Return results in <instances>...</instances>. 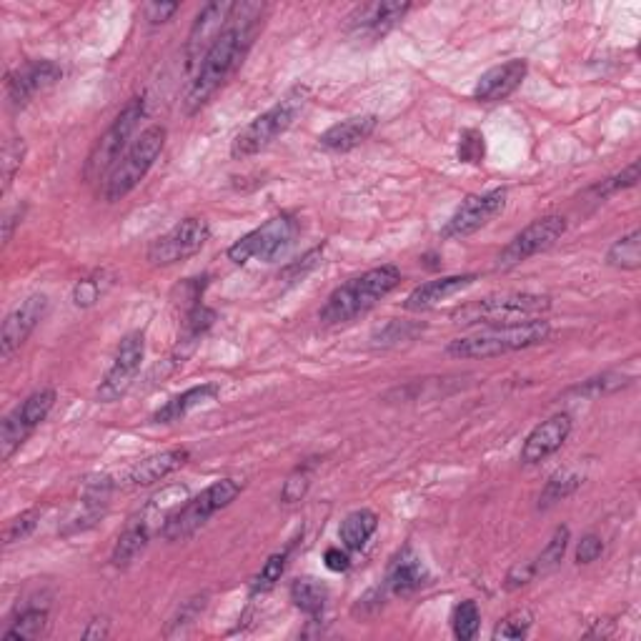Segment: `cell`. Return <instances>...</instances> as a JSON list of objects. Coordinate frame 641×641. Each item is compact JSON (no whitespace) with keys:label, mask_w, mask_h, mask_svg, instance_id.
Wrapping results in <instances>:
<instances>
[{"label":"cell","mask_w":641,"mask_h":641,"mask_svg":"<svg viewBox=\"0 0 641 641\" xmlns=\"http://www.w3.org/2000/svg\"><path fill=\"white\" fill-rule=\"evenodd\" d=\"M46 626H48V611L38 609V606H31V609H23L21 614L11 621V626L3 631V636H6V639L31 641L46 634Z\"/></svg>","instance_id":"4dcf8cb0"},{"label":"cell","mask_w":641,"mask_h":641,"mask_svg":"<svg viewBox=\"0 0 641 641\" xmlns=\"http://www.w3.org/2000/svg\"><path fill=\"white\" fill-rule=\"evenodd\" d=\"M288 554H291V551L283 549L278 551V554L268 556V561L261 566V571L253 576L251 594H266V591H271L273 586L281 581L283 571H286V564H288Z\"/></svg>","instance_id":"e575fe53"},{"label":"cell","mask_w":641,"mask_h":641,"mask_svg":"<svg viewBox=\"0 0 641 641\" xmlns=\"http://www.w3.org/2000/svg\"><path fill=\"white\" fill-rule=\"evenodd\" d=\"M61 76V66L53 61H31L23 68H16V71L8 76L6 83L8 103H11L13 108L28 106L38 93L46 91V88L53 86L56 81H61Z\"/></svg>","instance_id":"ac0fdd59"},{"label":"cell","mask_w":641,"mask_h":641,"mask_svg":"<svg viewBox=\"0 0 641 641\" xmlns=\"http://www.w3.org/2000/svg\"><path fill=\"white\" fill-rule=\"evenodd\" d=\"M213 321H216V311L203 306V303H196V306L188 311L186 321H183V336H181V346H186L188 354H191L193 346L203 339V334L211 329Z\"/></svg>","instance_id":"1f68e13d"},{"label":"cell","mask_w":641,"mask_h":641,"mask_svg":"<svg viewBox=\"0 0 641 641\" xmlns=\"http://www.w3.org/2000/svg\"><path fill=\"white\" fill-rule=\"evenodd\" d=\"M206 601H208V594H196V596H193V599L183 601L181 609H178L176 616H173V619H171V626H168L166 634L171 636L173 631L178 629V626H181V629H183V626L193 624V621H196L198 616H201V611L206 609Z\"/></svg>","instance_id":"7bdbcfd3"},{"label":"cell","mask_w":641,"mask_h":641,"mask_svg":"<svg viewBox=\"0 0 641 641\" xmlns=\"http://www.w3.org/2000/svg\"><path fill=\"white\" fill-rule=\"evenodd\" d=\"M98 298H101V283L96 278H81L73 286V303L78 308H91Z\"/></svg>","instance_id":"f6af8a7d"},{"label":"cell","mask_w":641,"mask_h":641,"mask_svg":"<svg viewBox=\"0 0 641 641\" xmlns=\"http://www.w3.org/2000/svg\"><path fill=\"white\" fill-rule=\"evenodd\" d=\"M324 561H326V569H331V571H346L351 566L349 551H341L339 546H331V549H326Z\"/></svg>","instance_id":"816d5d0a"},{"label":"cell","mask_w":641,"mask_h":641,"mask_svg":"<svg viewBox=\"0 0 641 641\" xmlns=\"http://www.w3.org/2000/svg\"><path fill=\"white\" fill-rule=\"evenodd\" d=\"M318 258H321V248H313V251H308L306 256L301 258V263H293V266H288L286 271H283V276H291L293 281H298V276H306L311 268L318 266Z\"/></svg>","instance_id":"c3c4849f"},{"label":"cell","mask_w":641,"mask_h":641,"mask_svg":"<svg viewBox=\"0 0 641 641\" xmlns=\"http://www.w3.org/2000/svg\"><path fill=\"white\" fill-rule=\"evenodd\" d=\"M26 141L18 136L8 138L6 146H3V193L11 188L13 178H16V173L21 171L23 161H26Z\"/></svg>","instance_id":"74e56055"},{"label":"cell","mask_w":641,"mask_h":641,"mask_svg":"<svg viewBox=\"0 0 641 641\" xmlns=\"http://www.w3.org/2000/svg\"><path fill=\"white\" fill-rule=\"evenodd\" d=\"M143 356H146V336H143V331H131V334L123 336L116 356H113L111 369L106 371L96 391L98 401L113 404V401L123 399L133 386V381H136L138 371H141Z\"/></svg>","instance_id":"4fadbf2b"},{"label":"cell","mask_w":641,"mask_h":641,"mask_svg":"<svg viewBox=\"0 0 641 641\" xmlns=\"http://www.w3.org/2000/svg\"><path fill=\"white\" fill-rule=\"evenodd\" d=\"M208 238H211V226H208L206 218H183L171 231L158 236L148 246L146 258L151 261V266H176V263H183L191 256H196L206 246Z\"/></svg>","instance_id":"8fae6325"},{"label":"cell","mask_w":641,"mask_h":641,"mask_svg":"<svg viewBox=\"0 0 641 641\" xmlns=\"http://www.w3.org/2000/svg\"><path fill=\"white\" fill-rule=\"evenodd\" d=\"M636 183H639V161H631L621 173H616V176H611V178H606V181L591 186L589 196L594 198V201H606V198L614 196V193H619V191H624V188H634Z\"/></svg>","instance_id":"836d02e7"},{"label":"cell","mask_w":641,"mask_h":641,"mask_svg":"<svg viewBox=\"0 0 641 641\" xmlns=\"http://www.w3.org/2000/svg\"><path fill=\"white\" fill-rule=\"evenodd\" d=\"M111 491H113V484L108 476H96V479H91L86 484V489H83V516L78 521H81V529L83 526H91L96 524L98 519H101L103 514H106L108 509V501H111Z\"/></svg>","instance_id":"83f0119b"},{"label":"cell","mask_w":641,"mask_h":641,"mask_svg":"<svg viewBox=\"0 0 641 641\" xmlns=\"http://www.w3.org/2000/svg\"><path fill=\"white\" fill-rule=\"evenodd\" d=\"M146 116V101L143 98H131V101L123 106V111L113 118L111 126L106 128L101 138L93 143L91 153L86 158V166H83V178L88 183L106 181L108 173L116 168V163L121 161L123 153L128 151V141H131L133 131L138 128V121Z\"/></svg>","instance_id":"ba28073f"},{"label":"cell","mask_w":641,"mask_h":641,"mask_svg":"<svg viewBox=\"0 0 641 641\" xmlns=\"http://www.w3.org/2000/svg\"><path fill=\"white\" fill-rule=\"evenodd\" d=\"M481 614L476 601H461L454 609V616H451V626H454V636L461 641H471L476 634H479Z\"/></svg>","instance_id":"8d00e7d4"},{"label":"cell","mask_w":641,"mask_h":641,"mask_svg":"<svg viewBox=\"0 0 641 641\" xmlns=\"http://www.w3.org/2000/svg\"><path fill=\"white\" fill-rule=\"evenodd\" d=\"M526 73H529V66H526V61H519V58L501 63V66L489 68V71L476 81L474 98L479 103L506 101V98H509L511 93L524 83Z\"/></svg>","instance_id":"ffe728a7"},{"label":"cell","mask_w":641,"mask_h":641,"mask_svg":"<svg viewBox=\"0 0 641 641\" xmlns=\"http://www.w3.org/2000/svg\"><path fill=\"white\" fill-rule=\"evenodd\" d=\"M236 3H228V0H218V3H208L201 13L193 21L191 33H188L186 43V71L196 73L198 66H201L203 56L208 53V48L213 46L221 31L226 28L228 18H231Z\"/></svg>","instance_id":"e0dca14e"},{"label":"cell","mask_w":641,"mask_h":641,"mask_svg":"<svg viewBox=\"0 0 641 641\" xmlns=\"http://www.w3.org/2000/svg\"><path fill=\"white\" fill-rule=\"evenodd\" d=\"M566 233V218L556 216V213H549V216H541L536 221H531L524 231L516 233L501 253L496 256V268L501 271H509V268L521 266L524 261H529L536 253L546 251V248L554 246L561 236Z\"/></svg>","instance_id":"7c38bea8"},{"label":"cell","mask_w":641,"mask_h":641,"mask_svg":"<svg viewBox=\"0 0 641 641\" xmlns=\"http://www.w3.org/2000/svg\"><path fill=\"white\" fill-rule=\"evenodd\" d=\"M238 494H241V484H238L236 479L213 481L208 489H203L201 494L188 499L186 504L178 506V509L168 516L166 524L161 526V536L166 541H171V544L173 541H186L188 536L196 534L201 526H206L211 516H216L218 511L231 506Z\"/></svg>","instance_id":"52a82bcc"},{"label":"cell","mask_w":641,"mask_h":641,"mask_svg":"<svg viewBox=\"0 0 641 641\" xmlns=\"http://www.w3.org/2000/svg\"><path fill=\"white\" fill-rule=\"evenodd\" d=\"M411 11V3H399V0H384V3H366L359 6L349 16V26H346V36L354 41H369L376 43L394 31L406 13Z\"/></svg>","instance_id":"9a60e30c"},{"label":"cell","mask_w":641,"mask_h":641,"mask_svg":"<svg viewBox=\"0 0 641 641\" xmlns=\"http://www.w3.org/2000/svg\"><path fill=\"white\" fill-rule=\"evenodd\" d=\"M178 8H181L178 3H148L146 18L153 23V26H158V23H166Z\"/></svg>","instance_id":"681fc988"},{"label":"cell","mask_w":641,"mask_h":641,"mask_svg":"<svg viewBox=\"0 0 641 641\" xmlns=\"http://www.w3.org/2000/svg\"><path fill=\"white\" fill-rule=\"evenodd\" d=\"M291 601L296 609L303 611V614L318 616L326 609L329 589H326L321 581L311 579V576H303V579H296L291 584Z\"/></svg>","instance_id":"f1b7e54d"},{"label":"cell","mask_w":641,"mask_h":641,"mask_svg":"<svg viewBox=\"0 0 641 641\" xmlns=\"http://www.w3.org/2000/svg\"><path fill=\"white\" fill-rule=\"evenodd\" d=\"M479 281L476 273H461V276H441L434 278V281H426L421 286H416L414 291L406 296L404 308L406 311H426V308H434L436 303L446 301V298L456 296L464 288L474 286Z\"/></svg>","instance_id":"7402d4cb"},{"label":"cell","mask_w":641,"mask_h":641,"mask_svg":"<svg viewBox=\"0 0 641 641\" xmlns=\"http://www.w3.org/2000/svg\"><path fill=\"white\" fill-rule=\"evenodd\" d=\"M459 158L464 163L484 161V136L479 131H466L459 141Z\"/></svg>","instance_id":"ee69618b"},{"label":"cell","mask_w":641,"mask_h":641,"mask_svg":"<svg viewBox=\"0 0 641 641\" xmlns=\"http://www.w3.org/2000/svg\"><path fill=\"white\" fill-rule=\"evenodd\" d=\"M571 434V416L569 414H554L546 421H541L529 436H526L524 446H521V461L529 466L541 464L549 459L551 454L566 444Z\"/></svg>","instance_id":"d6986e66"},{"label":"cell","mask_w":641,"mask_h":641,"mask_svg":"<svg viewBox=\"0 0 641 641\" xmlns=\"http://www.w3.org/2000/svg\"><path fill=\"white\" fill-rule=\"evenodd\" d=\"M531 624H534V616L529 614L526 609H516L511 611L509 616H504V619L496 624L494 629V639H524L526 634H529Z\"/></svg>","instance_id":"f35d334b"},{"label":"cell","mask_w":641,"mask_h":641,"mask_svg":"<svg viewBox=\"0 0 641 641\" xmlns=\"http://www.w3.org/2000/svg\"><path fill=\"white\" fill-rule=\"evenodd\" d=\"M579 486H581V476L569 474V471H559V474H554L549 481H546L544 491H541L539 496V509H549V506L559 504V501H564L566 496L574 494Z\"/></svg>","instance_id":"d6a6232c"},{"label":"cell","mask_w":641,"mask_h":641,"mask_svg":"<svg viewBox=\"0 0 641 641\" xmlns=\"http://www.w3.org/2000/svg\"><path fill=\"white\" fill-rule=\"evenodd\" d=\"M188 449H171L161 451V454H153L148 459L138 461L131 471H128L126 481L131 486H151L156 481H163L166 476H171L173 471L181 469L188 461Z\"/></svg>","instance_id":"cb8c5ba5"},{"label":"cell","mask_w":641,"mask_h":641,"mask_svg":"<svg viewBox=\"0 0 641 641\" xmlns=\"http://www.w3.org/2000/svg\"><path fill=\"white\" fill-rule=\"evenodd\" d=\"M41 514H43L41 509H26L18 516H13V519L6 524V531H3V544L11 546L16 544V541L31 536L33 529L38 526V521H41Z\"/></svg>","instance_id":"ab89813d"},{"label":"cell","mask_w":641,"mask_h":641,"mask_svg":"<svg viewBox=\"0 0 641 641\" xmlns=\"http://www.w3.org/2000/svg\"><path fill=\"white\" fill-rule=\"evenodd\" d=\"M399 283L401 271L394 263H386V266L371 268V271L361 273V276L349 278V281L331 291V296L326 298V303L318 311V321L326 326L349 324L354 318L371 311Z\"/></svg>","instance_id":"7a4b0ae2"},{"label":"cell","mask_w":641,"mask_h":641,"mask_svg":"<svg viewBox=\"0 0 641 641\" xmlns=\"http://www.w3.org/2000/svg\"><path fill=\"white\" fill-rule=\"evenodd\" d=\"M298 231H301V221L293 213H278V216L268 218L263 226L253 228L251 233L238 238L231 248H228V261L236 266H243L248 261H276L281 253L296 241Z\"/></svg>","instance_id":"9c48e42d"},{"label":"cell","mask_w":641,"mask_h":641,"mask_svg":"<svg viewBox=\"0 0 641 641\" xmlns=\"http://www.w3.org/2000/svg\"><path fill=\"white\" fill-rule=\"evenodd\" d=\"M376 123L379 121H376V116H371V113H366V116L346 118V121L334 123L326 133H321L318 146L331 153L354 151L356 146H361V143L376 131Z\"/></svg>","instance_id":"603a6c76"},{"label":"cell","mask_w":641,"mask_h":641,"mask_svg":"<svg viewBox=\"0 0 641 641\" xmlns=\"http://www.w3.org/2000/svg\"><path fill=\"white\" fill-rule=\"evenodd\" d=\"M551 308L549 296H539V293H491V296L479 298L474 303L456 308L451 313L454 324L459 326H501V324H519V321H531V318H541Z\"/></svg>","instance_id":"277c9868"},{"label":"cell","mask_w":641,"mask_h":641,"mask_svg":"<svg viewBox=\"0 0 641 641\" xmlns=\"http://www.w3.org/2000/svg\"><path fill=\"white\" fill-rule=\"evenodd\" d=\"M106 636H108V621L106 619L91 621V626L83 631V639H106Z\"/></svg>","instance_id":"f5cc1de1"},{"label":"cell","mask_w":641,"mask_h":641,"mask_svg":"<svg viewBox=\"0 0 641 641\" xmlns=\"http://www.w3.org/2000/svg\"><path fill=\"white\" fill-rule=\"evenodd\" d=\"M263 11L266 8L261 3H236L226 28L213 41V46L208 48L198 71L193 73V81L188 86L186 98H183V108H186L188 116L201 111L226 86L228 78L241 68L243 58L251 51L253 41L261 31Z\"/></svg>","instance_id":"6da1fadb"},{"label":"cell","mask_w":641,"mask_h":641,"mask_svg":"<svg viewBox=\"0 0 641 641\" xmlns=\"http://www.w3.org/2000/svg\"><path fill=\"white\" fill-rule=\"evenodd\" d=\"M306 101L308 88H291L276 106H271L266 113L253 118L246 128H241V133L231 143V158L243 161V158H251L256 153L266 151L276 138H281L296 123L298 113L303 111Z\"/></svg>","instance_id":"5b68a950"},{"label":"cell","mask_w":641,"mask_h":641,"mask_svg":"<svg viewBox=\"0 0 641 641\" xmlns=\"http://www.w3.org/2000/svg\"><path fill=\"white\" fill-rule=\"evenodd\" d=\"M534 576V561H521V564H516L514 569L509 571V576H506V586H509V589H519V586H526L529 581H534Z\"/></svg>","instance_id":"7dc6e473"},{"label":"cell","mask_w":641,"mask_h":641,"mask_svg":"<svg viewBox=\"0 0 641 641\" xmlns=\"http://www.w3.org/2000/svg\"><path fill=\"white\" fill-rule=\"evenodd\" d=\"M566 549H569V526H559V529L554 531V536H551L549 544H546V549L539 554V559L534 561L536 574H549V571H554L556 566L561 564V559H564Z\"/></svg>","instance_id":"d590c367"},{"label":"cell","mask_w":641,"mask_h":641,"mask_svg":"<svg viewBox=\"0 0 641 641\" xmlns=\"http://www.w3.org/2000/svg\"><path fill=\"white\" fill-rule=\"evenodd\" d=\"M151 526L153 524L146 519V516H138V519H133L131 524L126 526V531L118 536L116 546H113V554H111L113 566L126 569V566L131 564L143 549H146L148 541H151Z\"/></svg>","instance_id":"484cf974"},{"label":"cell","mask_w":641,"mask_h":641,"mask_svg":"<svg viewBox=\"0 0 641 641\" xmlns=\"http://www.w3.org/2000/svg\"><path fill=\"white\" fill-rule=\"evenodd\" d=\"M601 551H604V541H601V536L596 534H586L581 536V541L576 544V564H591V561H596L601 556Z\"/></svg>","instance_id":"bcb514c9"},{"label":"cell","mask_w":641,"mask_h":641,"mask_svg":"<svg viewBox=\"0 0 641 641\" xmlns=\"http://www.w3.org/2000/svg\"><path fill=\"white\" fill-rule=\"evenodd\" d=\"M53 406H56V391L38 389L3 419V426H0V456H3V461H8L21 449L23 441L48 419Z\"/></svg>","instance_id":"30bf717a"},{"label":"cell","mask_w":641,"mask_h":641,"mask_svg":"<svg viewBox=\"0 0 641 641\" xmlns=\"http://www.w3.org/2000/svg\"><path fill=\"white\" fill-rule=\"evenodd\" d=\"M218 394H221V386L218 384L193 386V389H188V391H183V394L168 399L166 404H163L161 409L151 416V421L153 424H176V421L186 419V416L191 414L193 409H198V406L208 404V401H216Z\"/></svg>","instance_id":"d4e9b609"},{"label":"cell","mask_w":641,"mask_h":641,"mask_svg":"<svg viewBox=\"0 0 641 641\" xmlns=\"http://www.w3.org/2000/svg\"><path fill=\"white\" fill-rule=\"evenodd\" d=\"M166 138V128L148 126L146 131L128 146V151L123 153L121 161L116 163V168H113L106 181H103L101 193L108 203L121 201V198H126L128 193L141 186V181L148 176V171L156 166L158 156H161L163 146H166Z\"/></svg>","instance_id":"8992f818"},{"label":"cell","mask_w":641,"mask_h":641,"mask_svg":"<svg viewBox=\"0 0 641 641\" xmlns=\"http://www.w3.org/2000/svg\"><path fill=\"white\" fill-rule=\"evenodd\" d=\"M606 263L619 271H639L641 268V231L634 228L619 241H614L606 251Z\"/></svg>","instance_id":"f546056e"},{"label":"cell","mask_w":641,"mask_h":641,"mask_svg":"<svg viewBox=\"0 0 641 641\" xmlns=\"http://www.w3.org/2000/svg\"><path fill=\"white\" fill-rule=\"evenodd\" d=\"M23 216H26V206L11 208V211L3 216V243H6V246L13 241V233H16V228L23 223Z\"/></svg>","instance_id":"f907efd6"},{"label":"cell","mask_w":641,"mask_h":641,"mask_svg":"<svg viewBox=\"0 0 641 641\" xmlns=\"http://www.w3.org/2000/svg\"><path fill=\"white\" fill-rule=\"evenodd\" d=\"M48 308H51V301H48L46 293H33L21 306L8 313L6 321H3V331H0V359L8 361L26 344L28 336L46 318Z\"/></svg>","instance_id":"2e32d148"},{"label":"cell","mask_w":641,"mask_h":641,"mask_svg":"<svg viewBox=\"0 0 641 641\" xmlns=\"http://www.w3.org/2000/svg\"><path fill=\"white\" fill-rule=\"evenodd\" d=\"M429 581V569L424 561L414 554L411 546H404L399 554L391 559L389 571H386V589L396 596H406L419 591Z\"/></svg>","instance_id":"44dd1931"},{"label":"cell","mask_w":641,"mask_h":641,"mask_svg":"<svg viewBox=\"0 0 641 641\" xmlns=\"http://www.w3.org/2000/svg\"><path fill=\"white\" fill-rule=\"evenodd\" d=\"M308 486H311V476H308V469H301L298 466L286 481H283L281 489V501L283 504H298L303 496L308 494Z\"/></svg>","instance_id":"b9f144b4"},{"label":"cell","mask_w":641,"mask_h":641,"mask_svg":"<svg viewBox=\"0 0 641 641\" xmlns=\"http://www.w3.org/2000/svg\"><path fill=\"white\" fill-rule=\"evenodd\" d=\"M629 384V379L619 374H601L596 379H589L584 386H576L571 389L574 394H584V396H601V394H611V391L621 389V386Z\"/></svg>","instance_id":"60d3db41"},{"label":"cell","mask_w":641,"mask_h":641,"mask_svg":"<svg viewBox=\"0 0 641 641\" xmlns=\"http://www.w3.org/2000/svg\"><path fill=\"white\" fill-rule=\"evenodd\" d=\"M506 206V188H491L486 193H474L466 201H461V206L456 208L454 216L446 221V226L441 228L444 238H466L471 233L481 231L484 226H489Z\"/></svg>","instance_id":"5bb4252c"},{"label":"cell","mask_w":641,"mask_h":641,"mask_svg":"<svg viewBox=\"0 0 641 641\" xmlns=\"http://www.w3.org/2000/svg\"><path fill=\"white\" fill-rule=\"evenodd\" d=\"M551 326L544 318H531L519 324L486 326L471 336H461L446 346L451 359H496V356L524 351L549 339Z\"/></svg>","instance_id":"3957f363"},{"label":"cell","mask_w":641,"mask_h":641,"mask_svg":"<svg viewBox=\"0 0 641 641\" xmlns=\"http://www.w3.org/2000/svg\"><path fill=\"white\" fill-rule=\"evenodd\" d=\"M376 526H379V516L371 509L351 511L339 526V539L344 544L346 551H361L366 546V541L374 536Z\"/></svg>","instance_id":"4316f807"}]
</instances>
